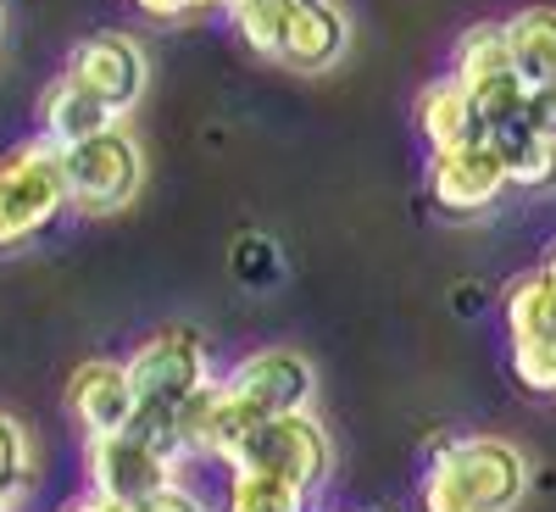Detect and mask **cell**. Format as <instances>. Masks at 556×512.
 <instances>
[{"mask_svg":"<svg viewBox=\"0 0 556 512\" xmlns=\"http://www.w3.org/2000/svg\"><path fill=\"white\" fill-rule=\"evenodd\" d=\"M112 123H123L101 96H89V89L78 84V78H56L51 89H45V101H39V134L51 139V146H78V139H96V134H106Z\"/></svg>","mask_w":556,"mask_h":512,"instance_id":"obj_13","label":"cell"},{"mask_svg":"<svg viewBox=\"0 0 556 512\" xmlns=\"http://www.w3.org/2000/svg\"><path fill=\"white\" fill-rule=\"evenodd\" d=\"M495 73H513V45H506V17H484V23H468L456 34V51H451V78L462 84H484Z\"/></svg>","mask_w":556,"mask_h":512,"instance_id":"obj_17","label":"cell"},{"mask_svg":"<svg viewBox=\"0 0 556 512\" xmlns=\"http://www.w3.org/2000/svg\"><path fill=\"white\" fill-rule=\"evenodd\" d=\"M84 474H89V496L146 507L151 496H162L167 485H178L184 462H173V457L156 451L151 440H139V435L123 429V435H96V440H89Z\"/></svg>","mask_w":556,"mask_h":512,"instance_id":"obj_6","label":"cell"},{"mask_svg":"<svg viewBox=\"0 0 556 512\" xmlns=\"http://www.w3.org/2000/svg\"><path fill=\"white\" fill-rule=\"evenodd\" d=\"M312 496L317 490L278 474H228L223 512H312Z\"/></svg>","mask_w":556,"mask_h":512,"instance_id":"obj_19","label":"cell"},{"mask_svg":"<svg viewBox=\"0 0 556 512\" xmlns=\"http://www.w3.org/2000/svg\"><path fill=\"white\" fill-rule=\"evenodd\" d=\"M139 12H146L151 23H190L201 12H228L235 0H134Z\"/></svg>","mask_w":556,"mask_h":512,"instance_id":"obj_22","label":"cell"},{"mask_svg":"<svg viewBox=\"0 0 556 512\" xmlns=\"http://www.w3.org/2000/svg\"><path fill=\"white\" fill-rule=\"evenodd\" d=\"M501 323L506 340H556V278L545 273V262L501 290Z\"/></svg>","mask_w":556,"mask_h":512,"instance_id":"obj_14","label":"cell"},{"mask_svg":"<svg viewBox=\"0 0 556 512\" xmlns=\"http://www.w3.org/2000/svg\"><path fill=\"white\" fill-rule=\"evenodd\" d=\"M345 51H351V12L340 0H301V17L285 39V51H278V62L290 73H329L340 67Z\"/></svg>","mask_w":556,"mask_h":512,"instance_id":"obj_11","label":"cell"},{"mask_svg":"<svg viewBox=\"0 0 556 512\" xmlns=\"http://www.w3.org/2000/svg\"><path fill=\"white\" fill-rule=\"evenodd\" d=\"M484 146L501 151L506 173H513V190H529V196H551L556 190V139L529 134V123H518V128L484 139Z\"/></svg>","mask_w":556,"mask_h":512,"instance_id":"obj_16","label":"cell"},{"mask_svg":"<svg viewBox=\"0 0 556 512\" xmlns=\"http://www.w3.org/2000/svg\"><path fill=\"white\" fill-rule=\"evenodd\" d=\"M62 167H67V207L84 217H112V212L134 207L139 184H146V151H139V139L123 123L67 146Z\"/></svg>","mask_w":556,"mask_h":512,"instance_id":"obj_3","label":"cell"},{"mask_svg":"<svg viewBox=\"0 0 556 512\" xmlns=\"http://www.w3.org/2000/svg\"><path fill=\"white\" fill-rule=\"evenodd\" d=\"M417 128H424L429 157L456 151V146H479L484 139V123H479V107L468 96V84L451 78V73L424 84V96H417Z\"/></svg>","mask_w":556,"mask_h":512,"instance_id":"obj_12","label":"cell"},{"mask_svg":"<svg viewBox=\"0 0 556 512\" xmlns=\"http://www.w3.org/2000/svg\"><path fill=\"white\" fill-rule=\"evenodd\" d=\"M139 512H212V507H206V501H201V496H195L190 485L178 479V485H167L162 496H151V501L139 507Z\"/></svg>","mask_w":556,"mask_h":512,"instance_id":"obj_24","label":"cell"},{"mask_svg":"<svg viewBox=\"0 0 556 512\" xmlns=\"http://www.w3.org/2000/svg\"><path fill=\"white\" fill-rule=\"evenodd\" d=\"M128 379H134V396L146 407H178L190 401L201 385H212V351L206 340L190 329V323H167V329H151L128 357Z\"/></svg>","mask_w":556,"mask_h":512,"instance_id":"obj_5","label":"cell"},{"mask_svg":"<svg viewBox=\"0 0 556 512\" xmlns=\"http://www.w3.org/2000/svg\"><path fill=\"white\" fill-rule=\"evenodd\" d=\"M529 134L556 139V84H529V107H523Z\"/></svg>","mask_w":556,"mask_h":512,"instance_id":"obj_23","label":"cell"},{"mask_svg":"<svg viewBox=\"0 0 556 512\" xmlns=\"http://www.w3.org/2000/svg\"><path fill=\"white\" fill-rule=\"evenodd\" d=\"M545 273H551V278H556V246H551V251H545Z\"/></svg>","mask_w":556,"mask_h":512,"instance_id":"obj_26","label":"cell"},{"mask_svg":"<svg viewBox=\"0 0 556 512\" xmlns=\"http://www.w3.org/2000/svg\"><path fill=\"white\" fill-rule=\"evenodd\" d=\"M513 190V173H506L495 146H456L429 157V201L445 217H484L490 207H501V196Z\"/></svg>","mask_w":556,"mask_h":512,"instance_id":"obj_8","label":"cell"},{"mask_svg":"<svg viewBox=\"0 0 556 512\" xmlns=\"http://www.w3.org/2000/svg\"><path fill=\"white\" fill-rule=\"evenodd\" d=\"M295 17H301V0H235V7H228V23H235L240 45L267 57V62H278Z\"/></svg>","mask_w":556,"mask_h":512,"instance_id":"obj_18","label":"cell"},{"mask_svg":"<svg viewBox=\"0 0 556 512\" xmlns=\"http://www.w3.org/2000/svg\"><path fill=\"white\" fill-rule=\"evenodd\" d=\"M78 512H139V507H128V501H106V496H84Z\"/></svg>","mask_w":556,"mask_h":512,"instance_id":"obj_25","label":"cell"},{"mask_svg":"<svg viewBox=\"0 0 556 512\" xmlns=\"http://www.w3.org/2000/svg\"><path fill=\"white\" fill-rule=\"evenodd\" d=\"M67 512H78V507H67Z\"/></svg>","mask_w":556,"mask_h":512,"instance_id":"obj_29","label":"cell"},{"mask_svg":"<svg viewBox=\"0 0 556 512\" xmlns=\"http://www.w3.org/2000/svg\"><path fill=\"white\" fill-rule=\"evenodd\" d=\"M329 462H334V451H329L323 417L317 412H285V417H262L223 469L228 474H278V479H295V485L317 490L329 479Z\"/></svg>","mask_w":556,"mask_h":512,"instance_id":"obj_4","label":"cell"},{"mask_svg":"<svg viewBox=\"0 0 556 512\" xmlns=\"http://www.w3.org/2000/svg\"><path fill=\"white\" fill-rule=\"evenodd\" d=\"M534 462L506 435H451L429 451L417 507L424 512H518Z\"/></svg>","mask_w":556,"mask_h":512,"instance_id":"obj_1","label":"cell"},{"mask_svg":"<svg viewBox=\"0 0 556 512\" xmlns=\"http://www.w3.org/2000/svg\"><path fill=\"white\" fill-rule=\"evenodd\" d=\"M513 67L529 84H556V7H523L506 17Z\"/></svg>","mask_w":556,"mask_h":512,"instance_id":"obj_15","label":"cell"},{"mask_svg":"<svg viewBox=\"0 0 556 512\" xmlns=\"http://www.w3.org/2000/svg\"><path fill=\"white\" fill-rule=\"evenodd\" d=\"M34 485V440L12 412H0V496H23Z\"/></svg>","mask_w":556,"mask_h":512,"instance_id":"obj_21","label":"cell"},{"mask_svg":"<svg viewBox=\"0 0 556 512\" xmlns=\"http://www.w3.org/2000/svg\"><path fill=\"white\" fill-rule=\"evenodd\" d=\"M223 385L235 396H245L262 417H285V412H312L317 367L290 346H262V351H245L235 367H228Z\"/></svg>","mask_w":556,"mask_h":512,"instance_id":"obj_7","label":"cell"},{"mask_svg":"<svg viewBox=\"0 0 556 512\" xmlns=\"http://www.w3.org/2000/svg\"><path fill=\"white\" fill-rule=\"evenodd\" d=\"M0 23H7V7H0Z\"/></svg>","mask_w":556,"mask_h":512,"instance_id":"obj_28","label":"cell"},{"mask_svg":"<svg viewBox=\"0 0 556 512\" xmlns=\"http://www.w3.org/2000/svg\"><path fill=\"white\" fill-rule=\"evenodd\" d=\"M506 374L523 396H556V340H513L506 351Z\"/></svg>","mask_w":556,"mask_h":512,"instance_id":"obj_20","label":"cell"},{"mask_svg":"<svg viewBox=\"0 0 556 512\" xmlns=\"http://www.w3.org/2000/svg\"><path fill=\"white\" fill-rule=\"evenodd\" d=\"M134 379H128V362L112 357H89L67 374V417L84 429V440L96 435H123L134 424Z\"/></svg>","mask_w":556,"mask_h":512,"instance_id":"obj_10","label":"cell"},{"mask_svg":"<svg viewBox=\"0 0 556 512\" xmlns=\"http://www.w3.org/2000/svg\"><path fill=\"white\" fill-rule=\"evenodd\" d=\"M62 212H73L62 146L34 134V139H17L12 151H0V251L34 246L45 228H56Z\"/></svg>","mask_w":556,"mask_h":512,"instance_id":"obj_2","label":"cell"},{"mask_svg":"<svg viewBox=\"0 0 556 512\" xmlns=\"http://www.w3.org/2000/svg\"><path fill=\"white\" fill-rule=\"evenodd\" d=\"M67 78H78L89 96H101L117 117L139 107L146 96V51H139V39L128 34H84L73 51H67Z\"/></svg>","mask_w":556,"mask_h":512,"instance_id":"obj_9","label":"cell"},{"mask_svg":"<svg viewBox=\"0 0 556 512\" xmlns=\"http://www.w3.org/2000/svg\"><path fill=\"white\" fill-rule=\"evenodd\" d=\"M12 501H17V496H0V512H12Z\"/></svg>","mask_w":556,"mask_h":512,"instance_id":"obj_27","label":"cell"}]
</instances>
